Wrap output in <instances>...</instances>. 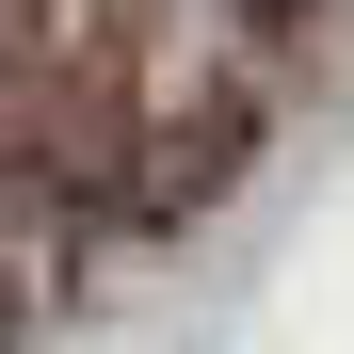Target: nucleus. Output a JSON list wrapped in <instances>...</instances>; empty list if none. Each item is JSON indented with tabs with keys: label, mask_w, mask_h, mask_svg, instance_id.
Instances as JSON below:
<instances>
[{
	"label": "nucleus",
	"mask_w": 354,
	"mask_h": 354,
	"mask_svg": "<svg viewBox=\"0 0 354 354\" xmlns=\"http://www.w3.org/2000/svg\"><path fill=\"white\" fill-rule=\"evenodd\" d=\"M242 17H290V0H242Z\"/></svg>",
	"instance_id": "f257e3e1"
}]
</instances>
